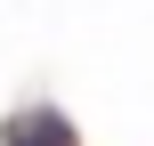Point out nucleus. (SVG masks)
Masks as SVG:
<instances>
[{"label":"nucleus","instance_id":"nucleus-1","mask_svg":"<svg viewBox=\"0 0 154 146\" xmlns=\"http://www.w3.org/2000/svg\"><path fill=\"white\" fill-rule=\"evenodd\" d=\"M8 146H73V130H65V114L41 106V114H16L8 122Z\"/></svg>","mask_w":154,"mask_h":146}]
</instances>
